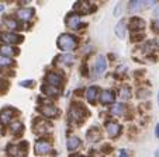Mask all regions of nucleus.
<instances>
[{
    "label": "nucleus",
    "mask_w": 159,
    "mask_h": 157,
    "mask_svg": "<svg viewBox=\"0 0 159 157\" xmlns=\"http://www.w3.org/2000/svg\"><path fill=\"white\" fill-rule=\"evenodd\" d=\"M57 44H58V48H59V49L65 50V52H70V50H73L76 48L78 42H76V38L73 35L62 34V35L58 38Z\"/></svg>",
    "instance_id": "f257e3e1"
},
{
    "label": "nucleus",
    "mask_w": 159,
    "mask_h": 157,
    "mask_svg": "<svg viewBox=\"0 0 159 157\" xmlns=\"http://www.w3.org/2000/svg\"><path fill=\"white\" fill-rule=\"evenodd\" d=\"M51 150H52L51 145H49L48 142H45V140H38V142L34 145V151H35V154H38V156H41V154H48Z\"/></svg>",
    "instance_id": "f03ea898"
},
{
    "label": "nucleus",
    "mask_w": 159,
    "mask_h": 157,
    "mask_svg": "<svg viewBox=\"0 0 159 157\" xmlns=\"http://www.w3.org/2000/svg\"><path fill=\"white\" fill-rule=\"evenodd\" d=\"M87 111L84 110L83 107H79V105H73L72 108H70V118L75 119V121L80 122L83 121V118L86 116Z\"/></svg>",
    "instance_id": "7ed1b4c3"
},
{
    "label": "nucleus",
    "mask_w": 159,
    "mask_h": 157,
    "mask_svg": "<svg viewBox=\"0 0 159 157\" xmlns=\"http://www.w3.org/2000/svg\"><path fill=\"white\" fill-rule=\"evenodd\" d=\"M80 24H82V18H80V15L76 14V13H72V14H69L66 17V25L69 28H72V30L79 28Z\"/></svg>",
    "instance_id": "20e7f679"
},
{
    "label": "nucleus",
    "mask_w": 159,
    "mask_h": 157,
    "mask_svg": "<svg viewBox=\"0 0 159 157\" xmlns=\"http://www.w3.org/2000/svg\"><path fill=\"white\" fill-rule=\"evenodd\" d=\"M106 69H107V60L104 56H99L94 62V72H96L97 76H102L106 72Z\"/></svg>",
    "instance_id": "39448f33"
},
{
    "label": "nucleus",
    "mask_w": 159,
    "mask_h": 157,
    "mask_svg": "<svg viewBox=\"0 0 159 157\" xmlns=\"http://www.w3.org/2000/svg\"><path fill=\"white\" fill-rule=\"evenodd\" d=\"M106 129H107V133L110 135L111 137L118 136L121 132V126L117 124V122H108V124L106 125Z\"/></svg>",
    "instance_id": "423d86ee"
},
{
    "label": "nucleus",
    "mask_w": 159,
    "mask_h": 157,
    "mask_svg": "<svg viewBox=\"0 0 159 157\" xmlns=\"http://www.w3.org/2000/svg\"><path fill=\"white\" fill-rule=\"evenodd\" d=\"M47 81H48V86H52V87H59L62 84V77L57 73H48L47 74Z\"/></svg>",
    "instance_id": "0eeeda50"
},
{
    "label": "nucleus",
    "mask_w": 159,
    "mask_h": 157,
    "mask_svg": "<svg viewBox=\"0 0 159 157\" xmlns=\"http://www.w3.org/2000/svg\"><path fill=\"white\" fill-rule=\"evenodd\" d=\"M116 35L120 39H124L125 38V35H127V23L124 20H121V21H118L117 23V25H116Z\"/></svg>",
    "instance_id": "6e6552de"
},
{
    "label": "nucleus",
    "mask_w": 159,
    "mask_h": 157,
    "mask_svg": "<svg viewBox=\"0 0 159 157\" xmlns=\"http://www.w3.org/2000/svg\"><path fill=\"white\" fill-rule=\"evenodd\" d=\"M2 41L7 42V44H20L23 41V37L17 35V34H3L2 35Z\"/></svg>",
    "instance_id": "1a4fd4ad"
},
{
    "label": "nucleus",
    "mask_w": 159,
    "mask_h": 157,
    "mask_svg": "<svg viewBox=\"0 0 159 157\" xmlns=\"http://www.w3.org/2000/svg\"><path fill=\"white\" fill-rule=\"evenodd\" d=\"M131 28L132 31H135V33H138V31H142L145 28V21L142 20V18H138V17H135V18H131Z\"/></svg>",
    "instance_id": "9d476101"
},
{
    "label": "nucleus",
    "mask_w": 159,
    "mask_h": 157,
    "mask_svg": "<svg viewBox=\"0 0 159 157\" xmlns=\"http://www.w3.org/2000/svg\"><path fill=\"white\" fill-rule=\"evenodd\" d=\"M39 111L42 112V115L48 116V118H55V116H58V110L55 107H52V105H44L42 108H39Z\"/></svg>",
    "instance_id": "9b49d317"
},
{
    "label": "nucleus",
    "mask_w": 159,
    "mask_h": 157,
    "mask_svg": "<svg viewBox=\"0 0 159 157\" xmlns=\"http://www.w3.org/2000/svg\"><path fill=\"white\" fill-rule=\"evenodd\" d=\"M80 145H82L80 139H79V137H76V136H70L69 139H68V142H66V147H68V150H69V151L76 150V149H78Z\"/></svg>",
    "instance_id": "f8f14e48"
},
{
    "label": "nucleus",
    "mask_w": 159,
    "mask_h": 157,
    "mask_svg": "<svg viewBox=\"0 0 159 157\" xmlns=\"http://www.w3.org/2000/svg\"><path fill=\"white\" fill-rule=\"evenodd\" d=\"M114 101V93L110 91V90H106L100 94V102L102 104H110Z\"/></svg>",
    "instance_id": "ddd939ff"
},
{
    "label": "nucleus",
    "mask_w": 159,
    "mask_h": 157,
    "mask_svg": "<svg viewBox=\"0 0 159 157\" xmlns=\"http://www.w3.org/2000/svg\"><path fill=\"white\" fill-rule=\"evenodd\" d=\"M0 54H2V56H13V55L17 54V50L10 45H2L0 46Z\"/></svg>",
    "instance_id": "4468645a"
},
{
    "label": "nucleus",
    "mask_w": 159,
    "mask_h": 157,
    "mask_svg": "<svg viewBox=\"0 0 159 157\" xmlns=\"http://www.w3.org/2000/svg\"><path fill=\"white\" fill-rule=\"evenodd\" d=\"M17 14L23 21H27V20H30V18L33 17L34 10L33 9H21V10H18Z\"/></svg>",
    "instance_id": "2eb2a0df"
},
{
    "label": "nucleus",
    "mask_w": 159,
    "mask_h": 157,
    "mask_svg": "<svg viewBox=\"0 0 159 157\" xmlns=\"http://www.w3.org/2000/svg\"><path fill=\"white\" fill-rule=\"evenodd\" d=\"M97 94H99V87H96V86L90 87L87 90V100H89V102H94L97 98Z\"/></svg>",
    "instance_id": "dca6fc26"
},
{
    "label": "nucleus",
    "mask_w": 159,
    "mask_h": 157,
    "mask_svg": "<svg viewBox=\"0 0 159 157\" xmlns=\"http://www.w3.org/2000/svg\"><path fill=\"white\" fill-rule=\"evenodd\" d=\"M110 112L113 114V115H116V116H120V115H123L124 114V105L121 102H116L113 107H111V110H110Z\"/></svg>",
    "instance_id": "f3484780"
},
{
    "label": "nucleus",
    "mask_w": 159,
    "mask_h": 157,
    "mask_svg": "<svg viewBox=\"0 0 159 157\" xmlns=\"http://www.w3.org/2000/svg\"><path fill=\"white\" fill-rule=\"evenodd\" d=\"M42 91H44L47 95H51V97H57L58 93H59L57 87H52V86H44L42 87Z\"/></svg>",
    "instance_id": "a211bd4d"
},
{
    "label": "nucleus",
    "mask_w": 159,
    "mask_h": 157,
    "mask_svg": "<svg viewBox=\"0 0 159 157\" xmlns=\"http://www.w3.org/2000/svg\"><path fill=\"white\" fill-rule=\"evenodd\" d=\"M100 133H99V129L97 128H93V129H90L89 132H87V137H89V140H92V142H96L97 139H99Z\"/></svg>",
    "instance_id": "6ab92c4d"
},
{
    "label": "nucleus",
    "mask_w": 159,
    "mask_h": 157,
    "mask_svg": "<svg viewBox=\"0 0 159 157\" xmlns=\"http://www.w3.org/2000/svg\"><path fill=\"white\" fill-rule=\"evenodd\" d=\"M4 24H6V27L10 28L11 31L14 30H18V24L16 20H13V18H4Z\"/></svg>",
    "instance_id": "aec40b11"
},
{
    "label": "nucleus",
    "mask_w": 159,
    "mask_h": 157,
    "mask_svg": "<svg viewBox=\"0 0 159 157\" xmlns=\"http://www.w3.org/2000/svg\"><path fill=\"white\" fill-rule=\"evenodd\" d=\"M0 116H2V122H4V124H7V122L11 119V116H13V114H11V111L10 110H4L3 112L0 114Z\"/></svg>",
    "instance_id": "412c9836"
},
{
    "label": "nucleus",
    "mask_w": 159,
    "mask_h": 157,
    "mask_svg": "<svg viewBox=\"0 0 159 157\" xmlns=\"http://www.w3.org/2000/svg\"><path fill=\"white\" fill-rule=\"evenodd\" d=\"M142 6H144L142 2H131L129 3V11H138L142 9Z\"/></svg>",
    "instance_id": "4be33fe9"
},
{
    "label": "nucleus",
    "mask_w": 159,
    "mask_h": 157,
    "mask_svg": "<svg viewBox=\"0 0 159 157\" xmlns=\"http://www.w3.org/2000/svg\"><path fill=\"white\" fill-rule=\"evenodd\" d=\"M59 59H61V62H63V63H66V65H72L73 62H75V58L72 56V55H62V56H59Z\"/></svg>",
    "instance_id": "5701e85b"
},
{
    "label": "nucleus",
    "mask_w": 159,
    "mask_h": 157,
    "mask_svg": "<svg viewBox=\"0 0 159 157\" xmlns=\"http://www.w3.org/2000/svg\"><path fill=\"white\" fill-rule=\"evenodd\" d=\"M120 95H121V98L123 100H129V97H131V91H129V87H124L123 90H121V93H120Z\"/></svg>",
    "instance_id": "b1692460"
},
{
    "label": "nucleus",
    "mask_w": 159,
    "mask_h": 157,
    "mask_svg": "<svg viewBox=\"0 0 159 157\" xmlns=\"http://www.w3.org/2000/svg\"><path fill=\"white\" fill-rule=\"evenodd\" d=\"M11 65V58L0 56V66H10Z\"/></svg>",
    "instance_id": "393cba45"
},
{
    "label": "nucleus",
    "mask_w": 159,
    "mask_h": 157,
    "mask_svg": "<svg viewBox=\"0 0 159 157\" xmlns=\"http://www.w3.org/2000/svg\"><path fill=\"white\" fill-rule=\"evenodd\" d=\"M23 129V125L20 124V122H14V124L11 125V132L13 133H17L18 130H21Z\"/></svg>",
    "instance_id": "a878e982"
},
{
    "label": "nucleus",
    "mask_w": 159,
    "mask_h": 157,
    "mask_svg": "<svg viewBox=\"0 0 159 157\" xmlns=\"http://www.w3.org/2000/svg\"><path fill=\"white\" fill-rule=\"evenodd\" d=\"M121 7H123V4L121 3H118L117 6H116V9H114V15L116 17H118V15L121 14Z\"/></svg>",
    "instance_id": "bb28decb"
},
{
    "label": "nucleus",
    "mask_w": 159,
    "mask_h": 157,
    "mask_svg": "<svg viewBox=\"0 0 159 157\" xmlns=\"http://www.w3.org/2000/svg\"><path fill=\"white\" fill-rule=\"evenodd\" d=\"M7 151H9L10 154H13V156H16V154H17V147H16V146H13V145H10L9 149H7Z\"/></svg>",
    "instance_id": "cd10ccee"
},
{
    "label": "nucleus",
    "mask_w": 159,
    "mask_h": 157,
    "mask_svg": "<svg viewBox=\"0 0 159 157\" xmlns=\"http://www.w3.org/2000/svg\"><path fill=\"white\" fill-rule=\"evenodd\" d=\"M20 86H23V87H30V86H33V80H25V81H21V83H20Z\"/></svg>",
    "instance_id": "c85d7f7f"
},
{
    "label": "nucleus",
    "mask_w": 159,
    "mask_h": 157,
    "mask_svg": "<svg viewBox=\"0 0 159 157\" xmlns=\"http://www.w3.org/2000/svg\"><path fill=\"white\" fill-rule=\"evenodd\" d=\"M118 157H128V151L124 150V149H121V150L118 151Z\"/></svg>",
    "instance_id": "c756f323"
},
{
    "label": "nucleus",
    "mask_w": 159,
    "mask_h": 157,
    "mask_svg": "<svg viewBox=\"0 0 159 157\" xmlns=\"http://www.w3.org/2000/svg\"><path fill=\"white\" fill-rule=\"evenodd\" d=\"M155 3H156L155 0H149L148 3H147V2H145V3H144V6H145V7H152V6H155Z\"/></svg>",
    "instance_id": "7c9ffc66"
},
{
    "label": "nucleus",
    "mask_w": 159,
    "mask_h": 157,
    "mask_svg": "<svg viewBox=\"0 0 159 157\" xmlns=\"http://www.w3.org/2000/svg\"><path fill=\"white\" fill-rule=\"evenodd\" d=\"M90 157H103V156H102V154H99L97 151H92V156H90Z\"/></svg>",
    "instance_id": "2f4dec72"
},
{
    "label": "nucleus",
    "mask_w": 159,
    "mask_h": 157,
    "mask_svg": "<svg viewBox=\"0 0 159 157\" xmlns=\"http://www.w3.org/2000/svg\"><path fill=\"white\" fill-rule=\"evenodd\" d=\"M153 15H155L156 18H159V6L155 9V13H153Z\"/></svg>",
    "instance_id": "473e14b6"
},
{
    "label": "nucleus",
    "mask_w": 159,
    "mask_h": 157,
    "mask_svg": "<svg viewBox=\"0 0 159 157\" xmlns=\"http://www.w3.org/2000/svg\"><path fill=\"white\" fill-rule=\"evenodd\" d=\"M155 135H156V136L159 137V124L156 125V128H155Z\"/></svg>",
    "instance_id": "72a5a7b5"
},
{
    "label": "nucleus",
    "mask_w": 159,
    "mask_h": 157,
    "mask_svg": "<svg viewBox=\"0 0 159 157\" xmlns=\"http://www.w3.org/2000/svg\"><path fill=\"white\" fill-rule=\"evenodd\" d=\"M155 30H156V31H159V21H156V24H155Z\"/></svg>",
    "instance_id": "f704fd0d"
},
{
    "label": "nucleus",
    "mask_w": 159,
    "mask_h": 157,
    "mask_svg": "<svg viewBox=\"0 0 159 157\" xmlns=\"http://www.w3.org/2000/svg\"><path fill=\"white\" fill-rule=\"evenodd\" d=\"M155 44H156V45H158V46H159V37H158V38L155 39Z\"/></svg>",
    "instance_id": "c9c22d12"
},
{
    "label": "nucleus",
    "mask_w": 159,
    "mask_h": 157,
    "mask_svg": "<svg viewBox=\"0 0 159 157\" xmlns=\"http://www.w3.org/2000/svg\"><path fill=\"white\" fill-rule=\"evenodd\" d=\"M3 10H4V6L3 4H0V11H3Z\"/></svg>",
    "instance_id": "e433bc0d"
},
{
    "label": "nucleus",
    "mask_w": 159,
    "mask_h": 157,
    "mask_svg": "<svg viewBox=\"0 0 159 157\" xmlns=\"http://www.w3.org/2000/svg\"><path fill=\"white\" fill-rule=\"evenodd\" d=\"M155 157H159V149L156 150V153H155Z\"/></svg>",
    "instance_id": "4c0bfd02"
},
{
    "label": "nucleus",
    "mask_w": 159,
    "mask_h": 157,
    "mask_svg": "<svg viewBox=\"0 0 159 157\" xmlns=\"http://www.w3.org/2000/svg\"><path fill=\"white\" fill-rule=\"evenodd\" d=\"M158 104H159V93H158Z\"/></svg>",
    "instance_id": "58836bf2"
},
{
    "label": "nucleus",
    "mask_w": 159,
    "mask_h": 157,
    "mask_svg": "<svg viewBox=\"0 0 159 157\" xmlns=\"http://www.w3.org/2000/svg\"><path fill=\"white\" fill-rule=\"evenodd\" d=\"M80 157H82V156H80Z\"/></svg>",
    "instance_id": "ea45409f"
}]
</instances>
